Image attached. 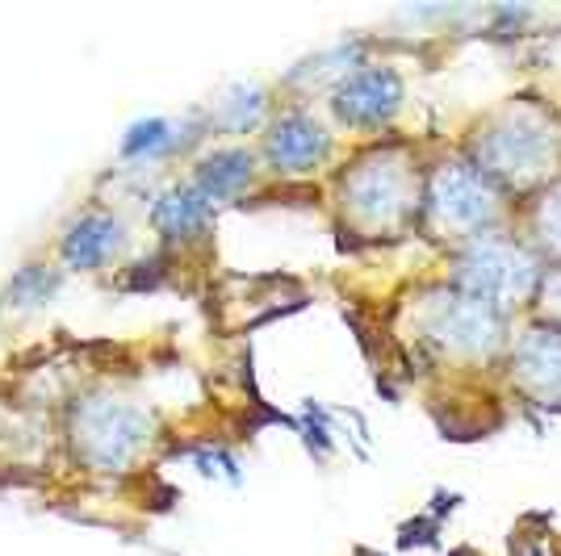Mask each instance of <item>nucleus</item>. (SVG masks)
Here are the masks:
<instances>
[{"mask_svg": "<svg viewBox=\"0 0 561 556\" xmlns=\"http://www.w3.org/2000/svg\"><path fill=\"white\" fill-rule=\"evenodd\" d=\"M323 155H328V135L306 114H285L268 135V160L277 163V172H306Z\"/></svg>", "mask_w": 561, "mask_h": 556, "instance_id": "7ed1b4c3", "label": "nucleus"}, {"mask_svg": "<svg viewBox=\"0 0 561 556\" xmlns=\"http://www.w3.org/2000/svg\"><path fill=\"white\" fill-rule=\"evenodd\" d=\"M142 436H147L142 415H135L130 406H117V402H96L76 418V440L84 443L89 461L105 464V468L130 461V452L142 443Z\"/></svg>", "mask_w": 561, "mask_h": 556, "instance_id": "f257e3e1", "label": "nucleus"}, {"mask_svg": "<svg viewBox=\"0 0 561 556\" xmlns=\"http://www.w3.org/2000/svg\"><path fill=\"white\" fill-rule=\"evenodd\" d=\"M172 147V126L160 121V117H151V121H139L126 139H122V155L126 160H139V155H160Z\"/></svg>", "mask_w": 561, "mask_h": 556, "instance_id": "0eeeda50", "label": "nucleus"}, {"mask_svg": "<svg viewBox=\"0 0 561 556\" xmlns=\"http://www.w3.org/2000/svg\"><path fill=\"white\" fill-rule=\"evenodd\" d=\"M394 105H398V76L381 68L348 76V84L340 89V101H335V109L348 117V121H356V126H377L381 117L394 114Z\"/></svg>", "mask_w": 561, "mask_h": 556, "instance_id": "f03ea898", "label": "nucleus"}, {"mask_svg": "<svg viewBox=\"0 0 561 556\" xmlns=\"http://www.w3.org/2000/svg\"><path fill=\"white\" fill-rule=\"evenodd\" d=\"M122 247V222L110 213H84L64 234V264L68 268H101Z\"/></svg>", "mask_w": 561, "mask_h": 556, "instance_id": "20e7f679", "label": "nucleus"}, {"mask_svg": "<svg viewBox=\"0 0 561 556\" xmlns=\"http://www.w3.org/2000/svg\"><path fill=\"white\" fill-rule=\"evenodd\" d=\"M206 209H210V201H206L197 188L176 185L156 201L151 218H156V227H160L164 234H193L202 222H206Z\"/></svg>", "mask_w": 561, "mask_h": 556, "instance_id": "423d86ee", "label": "nucleus"}, {"mask_svg": "<svg viewBox=\"0 0 561 556\" xmlns=\"http://www.w3.org/2000/svg\"><path fill=\"white\" fill-rule=\"evenodd\" d=\"M252 181V155L248 151H218L210 160L197 167V181L193 188L206 197V201H222Z\"/></svg>", "mask_w": 561, "mask_h": 556, "instance_id": "39448f33", "label": "nucleus"}]
</instances>
